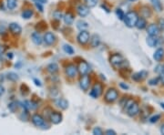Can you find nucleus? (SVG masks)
Returning a JSON list of instances; mask_svg holds the SVG:
<instances>
[{"label": "nucleus", "instance_id": "nucleus-1", "mask_svg": "<svg viewBox=\"0 0 164 135\" xmlns=\"http://www.w3.org/2000/svg\"><path fill=\"white\" fill-rule=\"evenodd\" d=\"M109 62L112 65L113 68H115L116 70L119 69H126V67L128 66V61L123 58L120 54H113L109 58Z\"/></svg>", "mask_w": 164, "mask_h": 135}, {"label": "nucleus", "instance_id": "nucleus-2", "mask_svg": "<svg viewBox=\"0 0 164 135\" xmlns=\"http://www.w3.org/2000/svg\"><path fill=\"white\" fill-rule=\"evenodd\" d=\"M125 111L127 112V114L131 117H134L140 111V107L139 104L133 101L132 100H128L127 103L125 104Z\"/></svg>", "mask_w": 164, "mask_h": 135}, {"label": "nucleus", "instance_id": "nucleus-3", "mask_svg": "<svg viewBox=\"0 0 164 135\" xmlns=\"http://www.w3.org/2000/svg\"><path fill=\"white\" fill-rule=\"evenodd\" d=\"M139 19V16L135 11H129L124 17V22L125 25L128 26V28H133V26H136V23Z\"/></svg>", "mask_w": 164, "mask_h": 135}, {"label": "nucleus", "instance_id": "nucleus-4", "mask_svg": "<svg viewBox=\"0 0 164 135\" xmlns=\"http://www.w3.org/2000/svg\"><path fill=\"white\" fill-rule=\"evenodd\" d=\"M118 97H119L118 90L114 89V88H110V89H108L106 91L104 99L108 103H112L118 100Z\"/></svg>", "mask_w": 164, "mask_h": 135}, {"label": "nucleus", "instance_id": "nucleus-5", "mask_svg": "<svg viewBox=\"0 0 164 135\" xmlns=\"http://www.w3.org/2000/svg\"><path fill=\"white\" fill-rule=\"evenodd\" d=\"M90 35L87 30H80L77 37V40L80 45H86L90 41Z\"/></svg>", "mask_w": 164, "mask_h": 135}, {"label": "nucleus", "instance_id": "nucleus-6", "mask_svg": "<svg viewBox=\"0 0 164 135\" xmlns=\"http://www.w3.org/2000/svg\"><path fill=\"white\" fill-rule=\"evenodd\" d=\"M81 76L82 77L80 78V80H79L80 88L84 91H87L88 90V88H90V76L88 75V74L81 75Z\"/></svg>", "mask_w": 164, "mask_h": 135}, {"label": "nucleus", "instance_id": "nucleus-7", "mask_svg": "<svg viewBox=\"0 0 164 135\" xmlns=\"http://www.w3.org/2000/svg\"><path fill=\"white\" fill-rule=\"evenodd\" d=\"M102 90H103V89H102V85L100 83H96L93 86L91 91L90 92V95L94 99H97L102 94Z\"/></svg>", "mask_w": 164, "mask_h": 135}, {"label": "nucleus", "instance_id": "nucleus-8", "mask_svg": "<svg viewBox=\"0 0 164 135\" xmlns=\"http://www.w3.org/2000/svg\"><path fill=\"white\" fill-rule=\"evenodd\" d=\"M65 73L68 78H70V79L75 78L77 76V73H78V68L73 64L67 65L65 69Z\"/></svg>", "mask_w": 164, "mask_h": 135}, {"label": "nucleus", "instance_id": "nucleus-9", "mask_svg": "<svg viewBox=\"0 0 164 135\" xmlns=\"http://www.w3.org/2000/svg\"><path fill=\"white\" fill-rule=\"evenodd\" d=\"M31 120L33 124L37 126V127H43L45 126V119L39 115V114H34V115L31 117Z\"/></svg>", "mask_w": 164, "mask_h": 135}, {"label": "nucleus", "instance_id": "nucleus-10", "mask_svg": "<svg viewBox=\"0 0 164 135\" xmlns=\"http://www.w3.org/2000/svg\"><path fill=\"white\" fill-rule=\"evenodd\" d=\"M8 29H9V31L13 34V35H15V36L20 35V34H21V32H22V28L20 26V25L17 24V23H15V22L10 23Z\"/></svg>", "mask_w": 164, "mask_h": 135}, {"label": "nucleus", "instance_id": "nucleus-11", "mask_svg": "<svg viewBox=\"0 0 164 135\" xmlns=\"http://www.w3.org/2000/svg\"><path fill=\"white\" fill-rule=\"evenodd\" d=\"M49 120L53 124H58L62 121V115H61V113L59 112L52 111L49 115Z\"/></svg>", "mask_w": 164, "mask_h": 135}, {"label": "nucleus", "instance_id": "nucleus-12", "mask_svg": "<svg viewBox=\"0 0 164 135\" xmlns=\"http://www.w3.org/2000/svg\"><path fill=\"white\" fill-rule=\"evenodd\" d=\"M43 40L47 45L51 46L55 43V41H56V37H55V35L52 32H47L44 35Z\"/></svg>", "mask_w": 164, "mask_h": 135}, {"label": "nucleus", "instance_id": "nucleus-13", "mask_svg": "<svg viewBox=\"0 0 164 135\" xmlns=\"http://www.w3.org/2000/svg\"><path fill=\"white\" fill-rule=\"evenodd\" d=\"M77 12L79 17H87L90 13V8L87 5H79L77 8Z\"/></svg>", "mask_w": 164, "mask_h": 135}, {"label": "nucleus", "instance_id": "nucleus-14", "mask_svg": "<svg viewBox=\"0 0 164 135\" xmlns=\"http://www.w3.org/2000/svg\"><path fill=\"white\" fill-rule=\"evenodd\" d=\"M147 32L149 36H158L160 33V29H159L158 25L149 24L147 28Z\"/></svg>", "mask_w": 164, "mask_h": 135}, {"label": "nucleus", "instance_id": "nucleus-15", "mask_svg": "<svg viewBox=\"0 0 164 135\" xmlns=\"http://www.w3.org/2000/svg\"><path fill=\"white\" fill-rule=\"evenodd\" d=\"M78 70L81 75L88 74V72L90 71V65H88L86 61H81L78 67Z\"/></svg>", "mask_w": 164, "mask_h": 135}, {"label": "nucleus", "instance_id": "nucleus-16", "mask_svg": "<svg viewBox=\"0 0 164 135\" xmlns=\"http://www.w3.org/2000/svg\"><path fill=\"white\" fill-rule=\"evenodd\" d=\"M147 75H148V72L144 70L136 72L132 75V79L135 80V81H142V80L147 77Z\"/></svg>", "mask_w": 164, "mask_h": 135}, {"label": "nucleus", "instance_id": "nucleus-17", "mask_svg": "<svg viewBox=\"0 0 164 135\" xmlns=\"http://www.w3.org/2000/svg\"><path fill=\"white\" fill-rule=\"evenodd\" d=\"M159 40L160 39L158 38V36H149V35L146 41H147L148 46H149L150 48H153V47H156L157 45H158Z\"/></svg>", "mask_w": 164, "mask_h": 135}, {"label": "nucleus", "instance_id": "nucleus-18", "mask_svg": "<svg viewBox=\"0 0 164 135\" xmlns=\"http://www.w3.org/2000/svg\"><path fill=\"white\" fill-rule=\"evenodd\" d=\"M56 105L60 108L61 110H66L68 108V102L67 100L64 98H58L57 100H56Z\"/></svg>", "mask_w": 164, "mask_h": 135}, {"label": "nucleus", "instance_id": "nucleus-19", "mask_svg": "<svg viewBox=\"0 0 164 135\" xmlns=\"http://www.w3.org/2000/svg\"><path fill=\"white\" fill-rule=\"evenodd\" d=\"M31 38H32V41L36 45H41V43L43 41V38L38 32H34L31 35Z\"/></svg>", "mask_w": 164, "mask_h": 135}, {"label": "nucleus", "instance_id": "nucleus-20", "mask_svg": "<svg viewBox=\"0 0 164 135\" xmlns=\"http://www.w3.org/2000/svg\"><path fill=\"white\" fill-rule=\"evenodd\" d=\"M163 57H164V49L161 48L158 49L153 54V58L156 60V61H161Z\"/></svg>", "mask_w": 164, "mask_h": 135}, {"label": "nucleus", "instance_id": "nucleus-21", "mask_svg": "<svg viewBox=\"0 0 164 135\" xmlns=\"http://www.w3.org/2000/svg\"><path fill=\"white\" fill-rule=\"evenodd\" d=\"M99 44H100V38H99V36L94 34L92 37H90V45H91V47H93V48H97V47L99 46Z\"/></svg>", "mask_w": 164, "mask_h": 135}, {"label": "nucleus", "instance_id": "nucleus-22", "mask_svg": "<svg viewBox=\"0 0 164 135\" xmlns=\"http://www.w3.org/2000/svg\"><path fill=\"white\" fill-rule=\"evenodd\" d=\"M136 28L138 29H144L146 26H147V21H146V19L144 17H139L138 19V21H137L136 23Z\"/></svg>", "mask_w": 164, "mask_h": 135}, {"label": "nucleus", "instance_id": "nucleus-23", "mask_svg": "<svg viewBox=\"0 0 164 135\" xmlns=\"http://www.w3.org/2000/svg\"><path fill=\"white\" fill-rule=\"evenodd\" d=\"M141 16L142 17L144 18H149L151 16V10L149 8V6H142L141 8Z\"/></svg>", "mask_w": 164, "mask_h": 135}, {"label": "nucleus", "instance_id": "nucleus-24", "mask_svg": "<svg viewBox=\"0 0 164 135\" xmlns=\"http://www.w3.org/2000/svg\"><path fill=\"white\" fill-rule=\"evenodd\" d=\"M47 70L51 74H55L58 71V66L57 63H50V64L47 65Z\"/></svg>", "mask_w": 164, "mask_h": 135}, {"label": "nucleus", "instance_id": "nucleus-25", "mask_svg": "<svg viewBox=\"0 0 164 135\" xmlns=\"http://www.w3.org/2000/svg\"><path fill=\"white\" fill-rule=\"evenodd\" d=\"M63 19H64V22L67 25H71L74 21V17L71 13H67L66 15L63 16Z\"/></svg>", "mask_w": 164, "mask_h": 135}, {"label": "nucleus", "instance_id": "nucleus-26", "mask_svg": "<svg viewBox=\"0 0 164 135\" xmlns=\"http://www.w3.org/2000/svg\"><path fill=\"white\" fill-rule=\"evenodd\" d=\"M77 28L79 30H86L88 28V24L84 20H79L77 22Z\"/></svg>", "mask_w": 164, "mask_h": 135}, {"label": "nucleus", "instance_id": "nucleus-27", "mask_svg": "<svg viewBox=\"0 0 164 135\" xmlns=\"http://www.w3.org/2000/svg\"><path fill=\"white\" fill-rule=\"evenodd\" d=\"M151 3L154 6V8L157 11L161 12L162 10V4L161 2V0H151Z\"/></svg>", "mask_w": 164, "mask_h": 135}, {"label": "nucleus", "instance_id": "nucleus-28", "mask_svg": "<svg viewBox=\"0 0 164 135\" xmlns=\"http://www.w3.org/2000/svg\"><path fill=\"white\" fill-rule=\"evenodd\" d=\"M17 4V0H6V6L10 10L15 9Z\"/></svg>", "mask_w": 164, "mask_h": 135}, {"label": "nucleus", "instance_id": "nucleus-29", "mask_svg": "<svg viewBox=\"0 0 164 135\" xmlns=\"http://www.w3.org/2000/svg\"><path fill=\"white\" fill-rule=\"evenodd\" d=\"M33 10L31 9H26L25 11H23L22 13V17L25 18V19H29L33 17Z\"/></svg>", "mask_w": 164, "mask_h": 135}, {"label": "nucleus", "instance_id": "nucleus-30", "mask_svg": "<svg viewBox=\"0 0 164 135\" xmlns=\"http://www.w3.org/2000/svg\"><path fill=\"white\" fill-rule=\"evenodd\" d=\"M63 49L66 53L69 54V55H72V54H74V49L73 48L70 46V45H64L63 46Z\"/></svg>", "mask_w": 164, "mask_h": 135}, {"label": "nucleus", "instance_id": "nucleus-31", "mask_svg": "<svg viewBox=\"0 0 164 135\" xmlns=\"http://www.w3.org/2000/svg\"><path fill=\"white\" fill-rule=\"evenodd\" d=\"M98 1L99 0H85V5H87L88 8H94Z\"/></svg>", "mask_w": 164, "mask_h": 135}, {"label": "nucleus", "instance_id": "nucleus-32", "mask_svg": "<svg viewBox=\"0 0 164 135\" xmlns=\"http://www.w3.org/2000/svg\"><path fill=\"white\" fill-rule=\"evenodd\" d=\"M8 79L9 80H11V81H16V80L18 79V76H17V74L14 73V72H9L8 74Z\"/></svg>", "mask_w": 164, "mask_h": 135}, {"label": "nucleus", "instance_id": "nucleus-33", "mask_svg": "<svg viewBox=\"0 0 164 135\" xmlns=\"http://www.w3.org/2000/svg\"><path fill=\"white\" fill-rule=\"evenodd\" d=\"M116 15H117V17H118L120 20L124 19L125 14H124V12H123L122 9H120V8H117V9H116Z\"/></svg>", "mask_w": 164, "mask_h": 135}, {"label": "nucleus", "instance_id": "nucleus-34", "mask_svg": "<svg viewBox=\"0 0 164 135\" xmlns=\"http://www.w3.org/2000/svg\"><path fill=\"white\" fill-rule=\"evenodd\" d=\"M58 95V90L56 89V88H51L50 89V97L52 99H56L55 97Z\"/></svg>", "mask_w": 164, "mask_h": 135}, {"label": "nucleus", "instance_id": "nucleus-35", "mask_svg": "<svg viewBox=\"0 0 164 135\" xmlns=\"http://www.w3.org/2000/svg\"><path fill=\"white\" fill-rule=\"evenodd\" d=\"M53 16H54V17L56 18V19H61V18L63 17V15H62V13H61L60 10H56V11H54Z\"/></svg>", "mask_w": 164, "mask_h": 135}, {"label": "nucleus", "instance_id": "nucleus-36", "mask_svg": "<svg viewBox=\"0 0 164 135\" xmlns=\"http://www.w3.org/2000/svg\"><path fill=\"white\" fill-rule=\"evenodd\" d=\"M160 119H161V115H160V114H156V115L152 116L151 118L149 119V121L151 123H154V122H157V121H158Z\"/></svg>", "mask_w": 164, "mask_h": 135}, {"label": "nucleus", "instance_id": "nucleus-37", "mask_svg": "<svg viewBox=\"0 0 164 135\" xmlns=\"http://www.w3.org/2000/svg\"><path fill=\"white\" fill-rule=\"evenodd\" d=\"M93 134L94 135H102L103 134V132H102V130L100 129L99 127H96L94 128V130H93Z\"/></svg>", "mask_w": 164, "mask_h": 135}, {"label": "nucleus", "instance_id": "nucleus-38", "mask_svg": "<svg viewBox=\"0 0 164 135\" xmlns=\"http://www.w3.org/2000/svg\"><path fill=\"white\" fill-rule=\"evenodd\" d=\"M160 78H156V79H150L149 81V84L150 85V86H154V85H157L159 83V81H160Z\"/></svg>", "mask_w": 164, "mask_h": 135}, {"label": "nucleus", "instance_id": "nucleus-39", "mask_svg": "<svg viewBox=\"0 0 164 135\" xmlns=\"http://www.w3.org/2000/svg\"><path fill=\"white\" fill-rule=\"evenodd\" d=\"M17 102H12V103H10L9 105H8V108H9V109H10V111H15L17 109Z\"/></svg>", "mask_w": 164, "mask_h": 135}, {"label": "nucleus", "instance_id": "nucleus-40", "mask_svg": "<svg viewBox=\"0 0 164 135\" xmlns=\"http://www.w3.org/2000/svg\"><path fill=\"white\" fill-rule=\"evenodd\" d=\"M158 26H159L160 30H164V18H161V19H159Z\"/></svg>", "mask_w": 164, "mask_h": 135}, {"label": "nucleus", "instance_id": "nucleus-41", "mask_svg": "<svg viewBox=\"0 0 164 135\" xmlns=\"http://www.w3.org/2000/svg\"><path fill=\"white\" fill-rule=\"evenodd\" d=\"M105 134H107V135H116L117 133H116V132L113 131V130H107L105 132Z\"/></svg>", "mask_w": 164, "mask_h": 135}, {"label": "nucleus", "instance_id": "nucleus-42", "mask_svg": "<svg viewBox=\"0 0 164 135\" xmlns=\"http://www.w3.org/2000/svg\"><path fill=\"white\" fill-rule=\"evenodd\" d=\"M35 5H36V6H37V8L39 9L40 12H43V6H42V4H39V3L35 2Z\"/></svg>", "mask_w": 164, "mask_h": 135}, {"label": "nucleus", "instance_id": "nucleus-43", "mask_svg": "<svg viewBox=\"0 0 164 135\" xmlns=\"http://www.w3.org/2000/svg\"><path fill=\"white\" fill-rule=\"evenodd\" d=\"M5 51H6V47L3 46V45H0V55L3 54Z\"/></svg>", "mask_w": 164, "mask_h": 135}, {"label": "nucleus", "instance_id": "nucleus-44", "mask_svg": "<svg viewBox=\"0 0 164 135\" xmlns=\"http://www.w3.org/2000/svg\"><path fill=\"white\" fill-rule=\"evenodd\" d=\"M34 82H35V84L37 85V86H38V87H41V82H40V80H38V79H34Z\"/></svg>", "mask_w": 164, "mask_h": 135}, {"label": "nucleus", "instance_id": "nucleus-45", "mask_svg": "<svg viewBox=\"0 0 164 135\" xmlns=\"http://www.w3.org/2000/svg\"><path fill=\"white\" fill-rule=\"evenodd\" d=\"M120 88H122L123 90H128L129 89V86L126 85V84H124V83H120Z\"/></svg>", "mask_w": 164, "mask_h": 135}, {"label": "nucleus", "instance_id": "nucleus-46", "mask_svg": "<svg viewBox=\"0 0 164 135\" xmlns=\"http://www.w3.org/2000/svg\"><path fill=\"white\" fill-rule=\"evenodd\" d=\"M33 1H35L37 3H39V4H46L47 3V0H33Z\"/></svg>", "mask_w": 164, "mask_h": 135}, {"label": "nucleus", "instance_id": "nucleus-47", "mask_svg": "<svg viewBox=\"0 0 164 135\" xmlns=\"http://www.w3.org/2000/svg\"><path fill=\"white\" fill-rule=\"evenodd\" d=\"M4 92H5V88L2 85H0V96H2Z\"/></svg>", "mask_w": 164, "mask_h": 135}, {"label": "nucleus", "instance_id": "nucleus-48", "mask_svg": "<svg viewBox=\"0 0 164 135\" xmlns=\"http://www.w3.org/2000/svg\"><path fill=\"white\" fill-rule=\"evenodd\" d=\"M101 8H103V9H105V10H106V11H107L108 13L109 12V8H107V6H106L105 5H101Z\"/></svg>", "mask_w": 164, "mask_h": 135}, {"label": "nucleus", "instance_id": "nucleus-49", "mask_svg": "<svg viewBox=\"0 0 164 135\" xmlns=\"http://www.w3.org/2000/svg\"><path fill=\"white\" fill-rule=\"evenodd\" d=\"M161 134L164 135V124H162L161 127Z\"/></svg>", "mask_w": 164, "mask_h": 135}, {"label": "nucleus", "instance_id": "nucleus-50", "mask_svg": "<svg viewBox=\"0 0 164 135\" xmlns=\"http://www.w3.org/2000/svg\"><path fill=\"white\" fill-rule=\"evenodd\" d=\"M161 81L162 84H164V73H163V76L161 78Z\"/></svg>", "mask_w": 164, "mask_h": 135}, {"label": "nucleus", "instance_id": "nucleus-51", "mask_svg": "<svg viewBox=\"0 0 164 135\" xmlns=\"http://www.w3.org/2000/svg\"><path fill=\"white\" fill-rule=\"evenodd\" d=\"M161 107L162 109L164 110V103H161Z\"/></svg>", "mask_w": 164, "mask_h": 135}, {"label": "nucleus", "instance_id": "nucleus-52", "mask_svg": "<svg viewBox=\"0 0 164 135\" xmlns=\"http://www.w3.org/2000/svg\"><path fill=\"white\" fill-rule=\"evenodd\" d=\"M161 71H162V73H164V66L162 67V70H161Z\"/></svg>", "mask_w": 164, "mask_h": 135}, {"label": "nucleus", "instance_id": "nucleus-53", "mask_svg": "<svg viewBox=\"0 0 164 135\" xmlns=\"http://www.w3.org/2000/svg\"><path fill=\"white\" fill-rule=\"evenodd\" d=\"M129 1H136V0H129Z\"/></svg>", "mask_w": 164, "mask_h": 135}]
</instances>
